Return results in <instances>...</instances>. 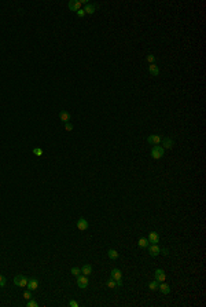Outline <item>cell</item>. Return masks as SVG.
Wrapping results in <instances>:
<instances>
[{
  "mask_svg": "<svg viewBox=\"0 0 206 307\" xmlns=\"http://www.w3.org/2000/svg\"><path fill=\"white\" fill-rule=\"evenodd\" d=\"M68 7H69L70 11H76V12H77L80 8H81V3H80L79 0H70L69 4H68Z\"/></svg>",
  "mask_w": 206,
  "mask_h": 307,
  "instance_id": "52a82bcc",
  "label": "cell"
},
{
  "mask_svg": "<svg viewBox=\"0 0 206 307\" xmlns=\"http://www.w3.org/2000/svg\"><path fill=\"white\" fill-rule=\"evenodd\" d=\"M24 299H26V300H29V299H32V292L30 291H26L24 293Z\"/></svg>",
  "mask_w": 206,
  "mask_h": 307,
  "instance_id": "484cf974",
  "label": "cell"
},
{
  "mask_svg": "<svg viewBox=\"0 0 206 307\" xmlns=\"http://www.w3.org/2000/svg\"><path fill=\"white\" fill-rule=\"evenodd\" d=\"M77 15H79V17H81V18H83L84 15H85V11H84V8H80L79 11H77Z\"/></svg>",
  "mask_w": 206,
  "mask_h": 307,
  "instance_id": "f1b7e54d",
  "label": "cell"
},
{
  "mask_svg": "<svg viewBox=\"0 0 206 307\" xmlns=\"http://www.w3.org/2000/svg\"><path fill=\"white\" fill-rule=\"evenodd\" d=\"M147 61H148L150 64H154V62H155V56L153 55V54H148V55H147Z\"/></svg>",
  "mask_w": 206,
  "mask_h": 307,
  "instance_id": "4316f807",
  "label": "cell"
},
{
  "mask_svg": "<svg viewBox=\"0 0 206 307\" xmlns=\"http://www.w3.org/2000/svg\"><path fill=\"white\" fill-rule=\"evenodd\" d=\"M28 307H37L39 306V303L36 302V300H32V299H29L28 300V304H26Z\"/></svg>",
  "mask_w": 206,
  "mask_h": 307,
  "instance_id": "603a6c76",
  "label": "cell"
},
{
  "mask_svg": "<svg viewBox=\"0 0 206 307\" xmlns=\"http://www.w3.org/2000/svg\"><path fill=\"white\" fill-rule=\"evenodd\" d=\"M77 229L81 231L87 230L88 229V220L85 219V218H80L79 220H77Z\"/></svg>",
  "mask_w": 206,
  "mask_h": 307,
  "instance_id": "ba28073f",
  "label": "cell"
},
{
  "mask_svg": "<svg viewBox=\"0 0 206 307\" xmlns=\"http://www.w3.org/2000/svg\"><path fill=\"white\" fill-rule=\"evenodd\" d=\"M70 271H71V274L74 275V277H77L79 274H81V269H80V267H71Z\"/></svg>",
  "mask_w": 206,
  "mask_h": 307,
  "instance_id": "44dd1931",
  "label": "cell"
},
{
  "mask_svg": "<svg viewBox=\"0 0 206 307\" xmlns=\"http://www.w3.org/2000/svg\"><path fill=\"white\" fill-rule=\"evenodd\" d=\"M6 285V277L4 275H0V288H3Z\"/></svg>",
  "mask_w": 206,
  "mask_h": 307,
  "instance_id": "83f0119b",
  "label": "cell"
},
{
  "mask_svg": "<svg viewBox=\"0 0 206 307\" xmlns=\"http://www.w3.org/2000/svg\"><path fill=\"white\" fill-rule=\"evenodd\" d=\"M85 14H94L96 11V4H85V8H84Z\"/></svg>",
  "mask_w": 206,
  "mask_h": 307,
  "instance_id": "9a60e30c",
  "label": "cell"
},
{
  "mask_svg": "<svg viewBox=\"0 0 206 307\" xmlns=\"http://www.w3.org/2000/svg\"><path fill=\"white\" fill-rule=\"evenodd\" d=\"M111 278L117 281V287H122V274H121V270L118 269H113L111 270Z\"/></svg>",
  "mask_w": 206,
  "mask_h": 307,
  "instance_id": "7a4b0ae2",
  "label": "cell"
},
{
  "mask_svg": "<svg viewBox=\"0 0 206 307\" xmlns=\"http://www.w3.org/2000/svg\"><path fill=\"white\" fill-rule=\"evenodd\" d=\"M164 149H172L174 146V140L172 138H165L162 140V145H161Z\"/></svg>",
  "mask_w": 206,
  "mask_h": 307,
  "instance_id": "8fae6325",
  "label": "cell"
},
{
  "mask_svg": "<svg viewBox=\"0 0 206 307\" xmlns=\"http://www.w3.org/2000/svg\"><path fill=\"white\" fill-rule=\"evenodd\" d=\"M14 284H15L17 287H26V284H28V278L25 277V275L19 274V275H15V278H14Z\"/></svg>",
  "mask_w": 206,
  "mask_h": 307,
  "instance_id": "277c9868",
  "label": "cell"
},
{
  "mask_svg": "<svg viewBox=\"0 0 206 307\" xmlns=\"http://www.w3.org/2000/svg\"><path fill=\"white\" fill-rule=\"evenodd\" d=\"M164 154H165V149L161 146V145H155L153 146V150H151V157L153 159H162Z\"/></svg>",
  "mask_w": 206,
  "mask_h": 307,
  "instance_id": "6da1fadb",
  "label": "cell"
},
{
  "mask_svg": "<svg viewBox=\"0 0 206 307\" xmlns=\"http://www.w3.org/2000/svg\"><path fill=\"white\" fill-rule=\"evenodd\" d=\"M148 289H150V291H157V289H158V282H157V281H151V282L148 284Z\"/></svg>",
  "mask_w": 206,
  "mask_h": 307,
  "instance_id": "ffe728a7",
  "label": "cell"
},
{
  "mask_svg": "<svg viewBox=\"0 0 206 307\" xmlns=\"http://www.w3.org/2000/svg\"><path fill=\"white\" fill-rule=\"evenodd\" d=\"M147 142H148L150 145H153V146L159 145L161 143V136L159 135H150L148 138H147Z\"/></svg>",
  "mask_w": 206,
  "mask_h": 307,
  "instance_id": "9c48e42d",
  "label": "cell"
},
{
  "mask_svg": "<svg viewBox=\"0 0 206 307\" xmlns=\"http://www.w3.org/2000/svg\"><path fill=\"white\" fill-rule=\"evenodd\" d=\"M138 245H139L140 248H147L148 245H150V241H148L147 238H139Z\"/></svg>",
  "mask_w": 206,
  "mask_h": 307,
  "instance_id": "d6986e66",
  "label": "cell"
},
{
  "mask_svg": "<svg viewBox=\"0 0 206 307\" xmlns=\"http://www.w3.org/2000/svg\"><path fill=\"white\" fill-rule=\"evenodd\" d=\"M158 289H159L161 292H162L164 295H168V293L171 292V287H169L168 284H165V281H164V282L161 284V285H158Z\"/></svg>",
  "mask_w": 206,
  "mask_h": 307,
  "instance_id": "5bb4252c",
  "label": "cell"
},
{
  "mask_svg": "<svg viewBox=\"0 0 206 307\" xmlns=\"http://www.w3.org/2000/svg\"><path fill=\"white\" fill-rule=\"evenodd\" d=\"M148 241H150L151 244H157V243H159V235H158V233L157 231H151L150 234H148Z\"/></svg>",
  "mask_w": 206,
  "mask_h": 307,
  "instance_id": "7c38bea8",
  "label": "cell"
},
{
  "mask_svg": "<svg viewBox=\"0 0 206 307\" xmlns=\"http://www.w3.org/2000/svg\"><path fill=\"white\" fill-rule=\"evenodd\" d=\"M77 278V285H79V288H81V289H85V288H88V277L87 275H77L76 277Z\"/></svg>",
  "mask_w": 206,
  "mask_h": 307,
  "instance_id": "3957f363",
  "label": "cell"
},
{
  "mask_svg": "<svg viewBox=\"0 0 206 307\" xmlns=\"http://www.w3.org/2000/svg\"><path fill=\"white\" fill-rule=\"evenodd\" d=\"M107 287L109 288H117V281H114L113 278H110L107 281Z\"/></svg>",
  "mask_w": 206,
  "mask_h": 307,
  "instance_id": "7402d4cb",
  "label": "cell"
},
{
  "mask_svg": "<svg viewBox=\"0 0 206 307\" xmlns=\"http://www.w3.org/2000/svg\"><path fill=\"white\" fill-rule=\"evenodd\" d=\"M33 154H36L37 157H40V156H43V150L40 148H36V149H33Z\"/></svg>",
  "mask_w": 206,
  "mask_h": 307,
  "instance_id": "d4e9b609",
  "label": "cell"
},
{
  "mask_svg": "<svg viewBox=\"0 0 206 307\" xmlns=\"http://www.w3.org/2000/svg\"><path fill=\"white\" fill-rule=\"evenodd\" d=\"M107 256L110 258V259H113V260H115V259H118V252L115 251V249H109L107 251Z\"/></svg>",
  "mask_w": 206,
  "mask_h": 307,
  "instance_id": "ac0fdd59",
  "label": "cell"
},
{
  "mask_svg": "<svg viewBox=\"0 0 206 307\" xmlns=\"http://www.w3.org/2000/svg\"><path fill=\"white\" fill-rule=\"evenodd\" d=\"M26 288H28V291H30V292L37 291V288H39V281H37L36 278H28Z\"/></svg>",
  "mask_w": 206,
  "mask_h": 307,
  "instance_id": "8992f818",
  "label": "cell"
},
{
  "mask_svg": "<svg viewBox=\"0 0 206 307\" xmlns=\"http://www.w3.org/2000/svg\"><path fill=\"white\" fill-rule=\"evenodd\" d=\"M148 72H150V75H153V76H158L159 75V69L158 66L155 64H150L148 65Z\"/></svg>",
  "mask_w": 206,
  "mask_h": 307,
  "instance_id": "4fadbf2b",
  "label": "cell"
},
{
  "mask_svg": "<svg viewBox=\"0 0 206 307\" xmlns=\"http://www.w3.org/2000/svg\"><path fill=\"white\" fill-rule=\"evenodd\" d=\"M63 127H65V130H66V131H73V124L71 123H63Z\"/></svg>",
  "mask_w": 206,
  "mask_h": 307,
  "instance_id": "cb8c5ba5",
  "label": "cell"
},
{
  "mask_svg": "<svg viewBox=\"0 0 206 307\" xmlns=\"http://www.w3.org/2000/svg\"><path fill=\"white\" fill-rule=\"evenodd\" d=\"M69 306L70 307H79V303H77L76 300H70V302H69Z\"/></svg>",
  "mask_w": 206,
  "mask_h": 307,
  "instance_id": "f546056e",
  "label": "cell"
},
{
  "mask_svg": "<svg viewBox=\"0 0 206 307\" xmlns=\"http://www.w3.org/2000/svg\"><path fill=\"white\" fill-rule=\"evenodd\" d=\"M81 273L84 275H89L92 273V266L91 264H84L83 267H81Z\"/></svg>",
  "mask_w": 206,
  "mask_h": 307,
  "instance_id": "e0dca14e",
  "label": "cell"
},
{
  "mask_svg": "<svg viewBox=\"0 0 206 307\" xmlns=\"http://www.w3.org/2000/svg\"><path fill=\"white\" fill-rule=\"evenodd\" d=\"M147 248H148V253H150V256H153V258H155V256H158L159 253H161V248H159L157 244H150Z\"/></svg>",
  "mask_w": 206,
  "mask_h": 307,
  "instance_id": "5b68a950",
  "label": "cell"
},
{
  "mask_svg": "<svg viewBox=\"0 0 206 307\" xmlns=\"http://www.w3.org/2000/svg\"><path fill=\"white\" fill-rule=\"evenodd\" d=\"M161 252H162L164 255H168V249H166V248H164V249H161Z\"/></svg>",
  "mask_w": 206,
  "mask_h": 307,
  "instance_id": "4dcf8cb0",
  "label": "cell"
},
{
  "mask_svg": "<svg viewBox=\"0 0 206 307\" xmlns=\"http://www.w3.org/2000/svg\"><path fill=\"white\" fill-rule=\"evenodd\" d=\"M59 119H61V121H63V123H68L69 120H70V113L66 112V110H62V112L59 113Z\"/></svg>",
  "mask_w": 206,
  "mask_h": 307,
  "instance_id": "2e32d148",
  "label": "cell"
},
{
  "mask_svg": "<svg viewBox=\"0 0 206 307\" xmlns=\"http://www.w3.org/2000/svg\"><path fill=\"white\" fill-rule=\"evenodd\" d=\"M155 279H157V281H161V282H164V281L166 279V274H165V271L161 270V269L155 270Z\"/></svg>",
  "mask_w": 206,
  "mask_h": 307,
  "instance_id": "30bf717a",
  "label": "cell"
}]
</instances>
